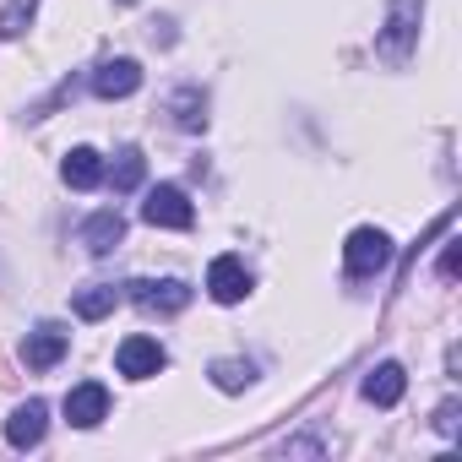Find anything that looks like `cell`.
<instances>
[{
  "instance_id": "cell-1",
  "label": "cell",
  "mask_w": 462,
  "mask_h": 462,
  "mask_svg": "<svg viewBox=\"0 0 462 462\" xmlns=\"http://www.w3.org/2000/svg\"><path fill=\"white\" fill-rule=\"evenodd\" d=\"M419 23H424V0H392L386 28L375 33V55L386 66H408L413 50H419Z\"/></svg>"
},
{
  "instance_id": "cell-2",
  "label": "cell",
  "mask_w": 462,
  "mask_h": 462,
  "mask_svg": "<svg viewBox=\"0 0 462 462\" xmlns=\"http://www.w3.org/2000/svg\"><path fill=\"white\" fill-rule=\"evenodd\" d=\"M392 267V240L381 235V228H354L348 235V245H343V273L348 278H375V273H386Z\"/></svg>"
},
{
  "instance_id": "cell-3",
  "label": "cell",
  "mask_w": 462,
  "mask_h": 462,
  "mask_svg": "<svg viewBox=\"0 0 462 462\" xmlns=\"http://www.w3.org/2000/svg\"><path fill=\"white\" fill-rule=\"evenodd\" d=\"M163 365H169V354H163V343L147 337V332H131V337L115 348V370H120L125 381H152Z\"/></svg>"
},
{
  "instance_id": "cell-4",
  "label": "cell",
  "mask_w": 462,
  "mask_h": 462,
  "mask_svg": "<svg viewBox=\"0 0 462 462\" xmlns=\"http://www.w3.org/2000/svg\"><path fill=\"white\" fill-rule=\"evenodd\" d=\"M142 217L152 228H190L196 223V207H190V196L180 185H152L147 201H142Z\"/></svg>"
},
{
  "instance_id": "cell-5",
  "label": "cell",
  "mask_w": 462,
  "mask_h": 462,
  "mask_svg": "<svg viewBox=\"0 0 462 462\" xmlns=\"http://www.w3.org/2000/svg\"><path fill=\"white\" fill-rule=\"evenodd\" d=\"M131 300L147 316H180L190 305V283H180V278H142V283H131Z\"/></svg>"
},
{
  "instance_id": "cell-6",
  "label": "cell",
  "mask_w": 462,
  "mask_h": 462,
  "mask_svg": "<svg viewBox=\"0 0 462 462\" xmlns=\"http://www.w3.org/2000/svg\"><path fill=\"white\" fill-rule=\"evenodd\" d=\"M66 348H71V332H66L60 321H39V327L28 332V343H23V365H28V370H55V365L66 359Z\"/></svg>"
},
{
  "instance_id": "cell-7",
  "label": "cell",
  "mask_w": 462,
  "mask_h": 462,
  "mask_svg": "<svg viewBox=\"0 0 462 462\" xmlns=\"http://www.w3.org/2000/svg\"><path fill=\"white\" fill-rule=\"evenodd\" d=\"M44 430H50V402L44 397H28L6 419V446L12 451H33V446H44Z\"/></svg>"
},
{
  "instance_id": "cell-8",
  "label": "cell",
  "mask_w": 462,
  "mask_h": 462,
  "mask_svg": "<svg viewBox=\"0 0 462 462\" xmlns=\"http://www.w3.org/2000/svg\"><path fill=\"white\" fill-rule=\"evenodd\" d=\"M207 294H212L217 305H240V300L251 294V267H245L240 256H217V262L207 267Z\"/></svg>"
},
{
  "instance_id": "cell-9",
  "label": "cell",
  "mask_w": 462,
  "mask_h": 462,
  "mask_svg": "<svg viewBox=\"0 0 462 462\" xmlns=\"http://www.w3.org/2000/svg\"><path fill=\"white\" fill-rule=\"evenodd\" d=\"M66 419H71L77 430L104 424V419H109V386H104V381H82V386H71V392H66Z\"/></svg>"
},
{
  "instance_id": "cell-10",
  "label": "cell",
  "mask_w": 462,
  "mask_h": 462,
  "mask_svg": "<svg viewBox=\"0 0 462 462\" xmlns=\"http://www.w3.org/2000/svg\"><path fill=\"white\" fill-rule=\"evenodd\" d=\"M125 240V217L115 212V207H104V212H93L82 228H77V245L88 251V256H109L115 245Z\"/></svg>"
},
{
  "instance_id": "cell-11",
  "label": "cell",
  "mask_w": 462,
  "mask_h": 462,
  "mask_svg": "<svg viewBox=\"0 0 462 462\" xmlns=\"http://www.w3.org/2000/svg\"><path fill=\"white\" fill-rule=\"evenodd\" d=\"M136 88H142V66H136L131 55L104 60V66L93 71V93H98V98H109V104H115V98H131Z\"/></svg>"
},
{
  "instance_id": "cell-12",
  "label": "cell",
  "mask_w": 462,
  "mask_h": 462,
  "mask_svg": "<svg viewBox=\"0 0 462 462\" xmlns=\"http://www.w3.org/2000/svg\"><path fill=\"white\" fill-rule=\"evenodd\" d=\"M402 392H408V370L397 359H386V365H375L365 375V402H375V408H397Z\"/></svg>"
},
{
  "instance_id": "cell-13",
  "label": "cell",
  "mask_w": 462,
  "mask_h": 462,
  "mask_svg": "<svg viewBox=\"0 0 462 462\" xmlns=\"http://www.w3.org/2000/svg\"><path fill=\"white\" fill-rule=\"evenodd\" d=\"M60 180H66L71 190H98V185H104V158H98V147H71L66 163H60Z\"/></svg>"
},
{
  "instance_id": "cell-14",
  "label": "cell",
  "mask_w": 462,
  "mask_h": 462,
  "mask_svg": "<svg viewBox=\"0 0 462 462\" xmlns=\"http://www.w3.org/2000/svg\"><path fill=\"white\" fill-rule=\"evenodd\" d=\"M104 180L115 185V196H131V190L147 180V158H142V147H120L115 163H104Z\"/></svg>"
},
{
  "instance_id": "cell-15",
  "label": "cell",
  "mask_w": 462,
  "mask_h": 462,
  "mask_svg": "<svg viewBox=\"0 0 462 462\" xmlns=\"http://www.w3.org/2000/svg\"><path fill=\"white\" fill-rule=\"evenodd\" d=\"M115 305H120V289H115V283H88V289L71 294V310H77L82 321H104Z\"/></svg>"
},
{
  "instance_id": "cell-16",
  "label": "cell",
  "mask_w": 462,
  "mask_h": 462,
  "mask_svg": "<svg viewBox=\"0 0 462 462\" xmlns=\"http://www.w3.org/2000/svg\"><path fill=\"white\" fill-rule=\"evenodd\" d=\"M212 386L217 392H228V397H235V392H245V386H256V365L251 359H212Z\"/></svg>"
},
{
  "instance_id": "cell-17",
  "label": "cell",
  "mask_w": 462,
  "mask_h": 462,
  "mask_svg": "<svg viewBox=\"0 0 462 462\" xmlns=\"http://www.w3.org/2000/svg\"><path fill=\"white\" fill-rule=\"evenodd\" d=\"M169 109H174V125L180 131H207V98H201V88H180L169 98Z\"/></svg>"
},
{
  "instance_id": "cell-18",
  "label": "cell",
  "mask_w": 462,
  "mask_h": 462,
  "mask_svg": "<svg viewBox=\"0 0 462 462\" xmlns=\"http://www.w3.org/2000/svg\"><path fill=\"white\" fill-rule=\"evenodd\" d=\"M39 17V0H6V12H0V39H23Z\"/></svg>"
},
{
  "instance_id": "cell-19",
  "label": "cell",
  "mask_w": 462,
  "mask_h": 462,
  "mask_svg": "<svg viewBox=\"0 0 462 462\" xmlns=\"http://www.w3.org/2000/svg\"><path fill=\"white\" fill-rule=\"evenodd\" d=\"M457 430H462V402H457V397H446V402L435 408V435L457 440Z\"/></svg>"
},
{
  "instance_id": "cell-20",
  "label": "cell",
  "mask_w": 462,
  "mask_h": 462,
  "mask_svg": "<svg viewBox=\"0 0 462 462\" xmlns=\"http://www.w3.org/2000/svg\"><path fill=\"white\" fill-rule=\"evenodd\" d=\"M457 267H462V240H446V251H440V278L451 283V278H457Z\"/></svg>"
},
{
  "instance_id": "cell-21",
  "label": "cell",
  "mask_w": 462,
  "mask_h": 462,
  "mask_svg": "<svg viewBox=\"0 0 462 462\" xmlns=\"http://www.w3.org/2000/svg\"><path fill=\"white\" fill-rule=\"evenodd\" d=\"M283 451H310V457H316V451H321V440H283Z\"/></svg>"
},
{
  "instance_id": "cell-22",
  "label": "cell",
  "mask_w": 462,
  "mask_h": 462,
  "mask_svg": "<svg viewBox=\"0 0 462 462\" xmlns=\"http://www.w3.org/2000/svg\"><path fill=\"white\" fill-rule=\"evenodd\" d=\"M120 6H136V0H120Z\"/></svg>"
}]
</instances>
